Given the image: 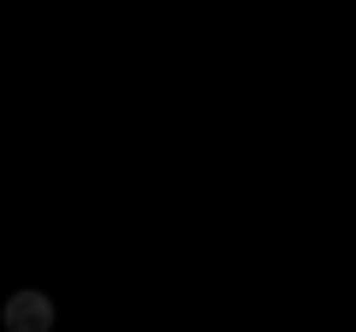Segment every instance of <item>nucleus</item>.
Masks as SVG:
<instances>
[{"instance_id":"obj_1","label":"nucleus","mask_w":356,"mask_h":332,"mask_svg":"<svg viewBox=\"0 0 356 332\" xmlns=\"http://www.w3.org/2000/svg\"><path fill=\"white\" fill-rule=\"evenodd\" d=\"M6 332H54V303L42 291H18L6 303Z\"/></svg>"}]
</instances>
